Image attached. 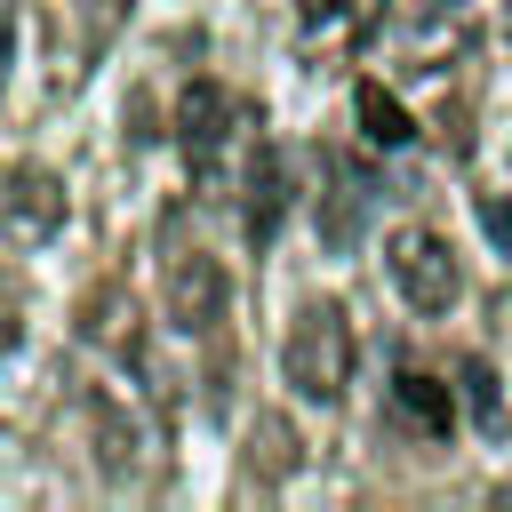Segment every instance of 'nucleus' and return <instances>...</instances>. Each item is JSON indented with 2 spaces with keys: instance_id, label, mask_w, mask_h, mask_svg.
<instances>
[{
  "instance_id": "1",
  "label": "nucleus",
  "mask_w": 512,
  "mask_h": 512,
  "mask_svg": "<svg viewBox=\"0 0 512 512\" xmlns=\"http://www.w3.org/2000/svg\"><path fill=\"white\" fill-rule=\"evenodd\" d=\"M352 312L344 304H328V296H312L296 320H288V344H280V376L296 384V400H320V408H336L344 400V384H352Z\"/></svg>"
},
{
  "instance_id": "2",
  "label": "nucleus",
  "mask_w": 512,
  "mask_h": 512,
  "mask_svg": "<svg viewBox=\"0 0 512 512\" xmlns=\"http://www.w3.org/2000/svg\"><path fill=\"white\" fill-rule=\"evenodd\" d=\"M384 264H392V280H400V296L416 312H448L456 288H464V272H456V256H448V240L432 224H400L384 240Z\"/></svg>"
},
{
  "instance_id": "3",
  "label": "nucleus",
  "mask_w": 512,
  "mask_h": 512,
  "mask_svg": "<svg viewBox=\"0 0 512 512\" xmlns=\"http://www.w3.org/2000/svg\"><path fill=\"white\" fill-rule=\"evenodd\" d=\"M232 128H240V96L224 80H192L184 104H176V144H184V160H192L200 184H216V160H224Z\"/></svg>"
},
{
  "instance_id": "4",
  "label": "nucleus",
  "mask_w": 512,
  "mask_h": 512,
  "mask_svg": "<svg viewBox=\"0 0 512 512\" xmlns=\"http://www.w3.org/2000/svg\"><path fill=\"white\" fill-rule=\"evenodd\" d=\"M160 288H168V320H176L184 336H208V328L224 320V264H216L208 248H168Z\"/></svg>"
},
{
  "instance_id": "5",
  "label": "nucleus",
  "mask_w": 512,
  "mask_h": 512,
  "mask_svg": "<svg viewBox=\"0 0 512 512\" xmlns=\"http://www.w3.org/2000/svg\"><path fill=\"white\" fill-rule=\"evenodd\" d=\"M288 200H296V184H288V152L256 136V152L240 160V232H248V240L264 248V240L280 232V216H288Z\"/></svg>"
},
{
  "instance_id": "6",
  "label": "nucleus",
  "mask_w": 512,
  "mask_h": 512,
  "mask_svg": "<svg viewBox=\"0 0 512 512\" xmlns=\"http://www.w3.org/2000/svg\"><path fill=\"white\" fill-rule=\"evenodd\" d=\"M0 216H8L16 240H48V232L64 224V184H56L48 168H16V176L0 184Z\"/></svg>"
},
{
  "instance_id": "7",
  "label": "nucleus",
  "mask_w": 512,
  "mask_h": 512,
  "mask_svg": "<svg viewBox=\"0 0 512 512\" xmlns=\"http://www.w3.org/2000/svg\"><path fill=\"white\" fill-rule=\"evenodd\" d=\"M80 336L96 344V352H120V360H136V296L120 288V280H104V288H88L80 296Z\"/></svg>"
},
{
  "instance_id": "8",
  "label": "nucleus",
  "mask_w": 512,
  "mask_h": 512,
  "mask_svg": "<svg viewBox=\"0 0 512 512\" xmlns=\"http://www.w3.org/2000/svg\"><path fill=\"white\" fill-rule=\"evenodd\" d=\"M88 432H96L104 480H128V472H136V448H144V424L120 408V392H88Z\"/></svg>"
},
{
  "instance_id": "9",
  "label": "nucleus",
  "mask_w": 512,
  "mask_h": 512,
  "mask_svg": "<svg viewBox=\"0 0 512 512\" xmlns=\"http://www.w3.org/2000/svg\"><path fill=\"white\" fill-rule=\"evenodd\" d=\"M464 48H472V8H464V0H432L424 24L408 32V64H416V72H440V64L464 56Z\"/></svg>"
},
{
  "instance_id": "10",
  "label": "nucleus",
  "mask_w": 512,
  "mask_h": 512,
  "mask_svg": "<svg viewBox=\"0 0 512 512\" xmlns=\"http://www.w3.org/2000/svg\"><path fill=\"white\" fill-rule=\"evenodd\" d=\"M392 416H400L408 432H424V440H448V424H456V392H448L440 376H424V368H400V384H392Z\"/></svg>"
},
{
  "instance_id": "11",
  "label": "nucleus",
  "mask_w": 512,
  "mask_h": 512,
  "mask_svg": "<svg viewBox=\"0 0 512 512\" xmlns=\"http://www.w3.org/2000/svg\"><path fill=\"white\" fill-rule=\"evenodd\" d=\"M352 120H360V136H368V144H384V152H400V144L416 136L408 104H400L384 80H360V88H352Z\"/></svg>"
},
{
  "instance_id": "12",
  "label": "nucleus",
  "mask_w": 512,
  "mask_h": 512,
  "mask_svg": "<svg viewBox=\"0 0 512 512\" xmlns=\"http://www.w3.org/2000/svg\"><path fill=\"white\" fill-rule=\"evenodd\" d=\"M248 464H256L264 480H288V472H296V424H288V416H256V424H248Z\"/></svg>"
},
{
  "instance_id": "13",
  "label": "nucleus",
  "mask_w": 512,
  "mask_h": 512,
  "mask_svg": "<svg viewBox=\"0 0 512 512\" xmlns=\"http://www.w3.org/2000/svg\"><path fill=\"white\" fill-rule=\"evenodd\" d=\"M320 168L336 176V216H328V240L344 248V240H352V224H360V208H368V176H360V160H344V152H328Z\"/></svg>"
},
{
  "instance_id": "14",
  "label": "nucleus",
  "mask_w": 512,
  "mask_h": 512,
  "mask_svg": "<svg viewBox=\"0 0 512 512\" xmlns=\"http://www.w3.org/2000/svg\"><path fill=\"white\" fill-rule=\"evenodd\" d=\"M456 384H464V408H472L480 424H496V416H504V392H496V368H488L480 352H464V360H456Z\"/></svg>"
},
{
  "instance_id": "15",
  "label": "nucleus",
  "mask_w": 512,
  "mask_h": 512,
  "mask_svg": "<svg viewBox=\"0 0 512 512\" xmlns=\"http://www.w3.org/2000/svg\"><path fill=\"white\" fill-rule=\"evenodd\" d=\"M80 8V32H88V48H104L112 40V24L128 16V0H72Z\"/></svg>"
},
{
  "instance_id": "16",
  "label": "nucleus",
  "mask_w": 512,
  "mask_h": 512,
  "mask_svg": "<svg viewBox=\"0 0 512 512\" xmlns=\"http://www.w3.org/2000/svg\"><path fill=\"white\" fill-rule=\"evenodd\" d=\"M480 224H488V240L512 256V200H504V192H480Z\"/></svg>"
},
{
  "instance_id": "17",
  "label": "nucleus",
  "mask_w": 512,
  "mask_h": 512,
  "mask_svg": "<svg viewBox=\"0 0 512 512\" xmlns=\"http://www.w3.org/2000/svg\"><path fill=\"white\" fill-rule=\"evenodd\" d=\"M8 56H16V16H8V0H0V88H8Z\"/></svg>"
},
{
  "instance_id": "18",
  "label": "nucleus",
  "mask_w": 512,
  "mask_h": 512,
  "mask_svg": "<svg viewBox=\"0 0 512 512\" xmlns=\"http://www.w3.org/2000/svg\"><path fill=\"white\" fill-rule=\"evenodd\" d=\"M0 352H16V304H0Z\"/></svg>"
}]
</instances>
